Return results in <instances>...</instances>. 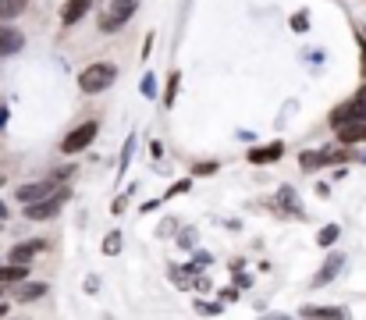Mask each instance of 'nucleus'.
<instances>
[{
  "label": "nucleus",
  "instance_id": "obj_25",
  "mask_svg": "<svg viewBox=\"0 0 366 320\" xmlns=\"http://www.w3.org/2000/svg\"><path fill=\"white\" fill-rule=\"evenodd\" d=\"M178 246H181V249H192V246H196V232H181V235H178Z\"/></svg>",
  "mask_w": 366,
  "mask_h": 320
},
{
  "label": "nucleus",
  "instance_id": "obj_4",
  "mask_svg": "<svg viewBox=\"0 0 366 320\" xmlns=\"http://www.w3.org/2000/svg\"><path fill=\"white\" fill-rule=\"evenodd\" d=\"M97 132H100V125H97V121H85V125H78L75 132H68L65 139H60V153H68V157H72V153H82L89 143L97 139Z\"/></svg>",
  "mask_w": 366,
  "mask_h": 320
},
{
  "label": "nucleus",
  "instance_id": "obj_22",
  "mask_svg": "<svg viewBox=\"0 0 366 320\" xmlns=\"http://www.w3.org/2000/svg\"><path fill=\"white\" fill-rule=\"evenodd\" d=\"M132 150H135V139H125V150H121V164H117V178L125 175V168H128V157H132Z\"/></svg>",
  "mask_w": 366,
  "mask_h": 320
},
{
  "label": "nucleus",
  "instance_id": "obj_20",
  "mask_svg": "<svg viewBox=\"0 0 366 320\" xmlns=\"http://www.w3.org/2000/svg\"><path fill=\"white\" fill-rule=\"evenodd\" d=\"M299 168H302V171H317V168H320V153H302V157H299Z\"/></svg>",
  "mask_w": 366,
  "mask_h": 320
},
{
  "label": "nucleus",
  "instance_id": "obj_17",
  "mask_svg": "<svg viewBox=\"0 0 366 320\" xmlns=\"http://www.w3.org/2000/svg\"><path fill=\"white\" fill-rule=\"evenodd\" d=\"M302 317H345L342 306H302Z\"/></svg>",
  "mask_w": 366,
  "mask_h": 320
},
{
  "label": "nucleus",
  "instance_id": "obj_6",
  "mask_svg": "<svg viewBox=\"0 0 366 320\" xmlns=\"http://www.w3.org/2000/svg\"><path fill=\"white\" fill-rule=\"evenodd\" d=\"M53 189H57L53 178H47V182H28V185H18V189H15V200H18V203H36V200L50 196Z\"/></svg>",
  "mask_w": 366,
  "mask_h": 320
},
{
  "label": "nucleus",
  "instance_id": "obj_3",
  "mask_svg": "<svg viewBox=\"0 0 366 320\" xmlns=\"http://www.w3.org/2000/svg\"><path fill=\"white\" fill-rule=\"evenodd\" d=\"M135 8H139V0H110L107 15H100V29L103 32H117L121 25L135 15Z\"/></svg>",
  "mask_w": 366,
  "mask_h": 320
},
{
  "label": "nucleus",
  "instance_id": "obj_10",
  "mask_svg": "<svg viewBox=\"0 0 366 320\" xmlns=\"http://www.w3.org/2000/svg\"><path fill=\"white\" fill-rule=\"evenodd\" d=\"M47 249V239H28V242H22V246H15L11 249V260L15 264H28L33 256H40Z\"/></svg>",
  "mask_w": 366,
  "mask_h": 320
},
{
  "label": "nucleus",
  "instance_id": "obj_5",
  "mask_svg": "<svg viewBox=\"0 0 366 320\" xmlns=\"http://www.w3.org/2000/svg\"><path fill=\"white\" fill-rule=\"evenodd\" d=\"M345 121H366V86L352 96L349 104L331 111V125H345Z\"/></svg>",
  "mask_w": 366,
  "mask_h": 320
},
{
  "label": "nucleus",
  "instance_id": "obj_12",
  "mask_svg": "<svg viewBox=\"0 0 366 320\" xmlns=\"http://www.w3.org/2000/svg\"><path fill=\"white\" fill-rule=\"evenodd\" d=\"M281 153H285V143H267V146L249 150V160L253 164H274V160H281Z\"/></svg>",
  "mask_w": 366,
  "mask_h": 320
},
{
  "label": "nucleus",
  "instance_id": "obj_31",
  "mask_svg": "<svg viewBox=\"0 0 366 320\" xmlns=\"http://www.w3.org/2000/svg\"><path fill=\"white\" fill-rule=\"evenodd\" d=\"M0 317H8V306L4 303H0Z\"/></svg>",
  "mask_w": 366,
  "mask_h": 320
},
{
  "label": "nucleus",
  "instance_id": "obj_26",
  "mask_svg": "<svg viewBox=\"0 0 366 320\" xmlns=\"http://www.w3.org/2000/svg\"><path fill=\"white\" fill-rule=\"evenodd\" d=\"M292 29H295V32H306V29H310V18H306V15H295V18H292Z\"/></svg>",
  "mask_w": 366,
  "mask_h": 320
},
{
  "label": "nucleus",
  "instance_id": "obj_1",
  "mask_svg": "<svg viewBox=\"0 0 366 320\" xmlns=\"http://www.w3.org/2000/svg\"><path fill=\"white\" fill-rule=\"evenodd\" d=\"M114 79H117V68H114V64H110V61H97V64H89L85 72H78V89L89 93V96H97V93L110 89Z\"/></svg>",
  "mask_w": 366,
  "mask_h": 320
},
{
  "label": "nucleus",
  "instance_id": "obj_18",
  "mask_svg": "<svg viewBox=\"0 0 366 320\" xmlns=\"http://www.w3.org/2000/svg\"><path fill=\"white\" fill-rule=\"evenodd\" d=\"M331 242H338V224H327V228H320V235H317V246L331 249Z\"/></svg>",
  "mask_w": 366,
  "mask_h": 320
},
{
  "label": "nucleus",
  "instance_id": "obj_15",
  "mask_svg": "<svg viewBox=\"0 0 366 320\" xmlns=\"http://www.w3.org/2000/svg\"><path fill=\"white\" fill-rule=\"evenodd\" d=\"M22 278H28V267L25 264H8V267H0V285H15V281H22Z\"/></svg>",
  "mask_w": 366,
  "mask_h": 320
},
{
  "label": "nucleus",
  "instance_id": "obj_13",
  "mask_svg": "<svg viewBox=\"0 0 366 320\" xmlns=\"http://www.w3.org/2000/svg\"><path fill=\"white\" fill-rule=\"evenodd\" d=\"M274 207H285L288 217H306V214H302V203L295 200V189H292V185H285L278 196H274Z\"/></svg>",
  "mask_w": 366,
  "mask_h": 320
},
{
  "label": "nucleus",
  "instance_id": "obj_9",
  "mask_svg": "<svg viewBox=\"0 0 366 320\" xmlns=\"http://www.w3.org/2000/svg\"><path fill=\"white\" fill-rule=\"evenodd\" d=\"M338 128V139L345 146H356V143H366V121H345V125H334Z\"/></svg>",
  "mask_w": 366,
  "mask_h": 320
},
{
  "label": "nucleus",
  "instance_id": "obj_27",
  "mask_svg": "<svg viewBox=\"0 0 366 320\" xmlns=\"http://www.w3.org/2000/svg\"><path fill=\"white\" fill-rule=\"evenodd\" d=\"M142 93H146V96H153V93H157V82H153V75H146V79H142Z\"/></svg>",
  "mask_w": 366,
  "mask_h": 320
},
{
  "label": "nucleus",
  "instance_id": "obj_30",
  "mask_svg": "<svg viewBox=\"0 0 366 320\" xmlns=\"http://www.w3.org/2000/svg\"><path fill=\"white\" fill-rule=\"evenodd\" d=\"M4 217H8V207H4V203H0V221H4Z\"/></svg>",
  "mask_w": 366,
  "mask_h": 320
},
{
  "label": "nucleus",
  "instance_id": "obj_23",
  "mask_svg": "<svg viewBox=\"0 0 366 320\" xmlns=\"http://www.w3.org/2000/svg\"><path fill=\"white\" fill-rule=\"evenodd\" d=\"M189 189H192V182H189V178H181V182H174V185L164 192V200H171V196H181V192H189Z\"/></svg>",
  "mask_w": 366,
  "mask_h": 320
},
{
  "label": "nucleus",
  "instance_id": "obj_8",
  "mask_svg": "<svg viewBox=\"0 0 366 320\" xmlns=\"http://www.w3.org/2000/svg\"><path fill=\"white\" fill-rule=\"evenodd\" d=\"M11 296H15V303H36L40 296H47V285H43V281H25V278H22V281H15V292H11Z\"/></svg>",
  "mask_w": 366,
  "mask_h": 320
},
{
  "label": "nucleus",
  "instance_id": "obj_14",
  "mask_svg": "<svg viewBox=\"0 0 366 320\" xmlns=\"http://www.w3.org/2000/svg\"><path fill=\"white\" fill-rule=\"evenodd\" d=\"M342 264H345V253H331V256H327V264L320 267V274L313 278V285H327L334 274L342 271Z\"/></svg>",
  "mask_w": 366,
  "mask_h": 320
},
{
  "label": "nucleus",
  "instance_id": "obj_7",
  "mask_svg": "<svg viewBox=\"0 0 366 320\" xmlns=\"http://www.w3.org/2000/svg\"><path fill=\"white\" fill-rule=\"evenodd\" d=\"M25 47V36L18 29H11L8 22H0V57H11V54H18Z\"/></svg>",
  "mask_w": 366,
  "mask_h": 320
},
{
  "label": "nucleus",
  "instance_id": "obj_28",
  "mask_svg": "<svg viewBox=\"0 0 366 320\" xmlns=\"http://www.w3.org/2000/svg\"><path fill=\"white\" fill-rule=\"evenodd\" d=\"M125 207H128L125 196H117V200H114V214H125Z\"/></svg>",
  "mask_w": 366,
  "mask_h": 320
},
{
  "label": "nucleus",
  "instance_id": "obj_11",
  "mask_svg": "<svg viewBox=\"0 0 366 320\" xmlns=\"http://www.w3.org/2000/svg\"><path fill=\"white\" fill-rule=\"evenodd\" d=\"M89 8H93V0H68V4L60 8V25H75V22H82Z\"/></svg>",
  "mask_w": 366,
  "mask_h": 320
},
{
  "label": "nucleus",
  "instance_id": "obj_21",
  "mask_svg": "<svg viewBox=\"0 0 366 320\" xmlns=\"http://www.w3.org/2000/svg\"><path fill=\"white\" fill-rule=\"evenodd\" d=\"M103 253H107V256H117V253H121V235H117V232H110V235L103 239Z\"/></svg>",
  "mask_w": 366,
  "mask_h": 320
},
{
  "label": "nucleus",
  "instance_id": "obj_24",
  "mask_svg": "<svg viewBox=\"0 0 366 320\" xmlns=\"http://www.w3.org/2000/svg\"><path fill=\"white\" fill-rule=\"evenodd\" d=\"M213 171H217V160H203V164L192 168V175H213Z\"/></svg>",
  "mask_w": 366,
  "mask_h": 320
},
{
  "label": "nucleus",
  "instance_id": "obj_2",
  "mask_svg": "<svg viewBox=\"0 0 366 320\" xmlns=\"http://www.w3.org/2000/svg\"><path fill=\"white\" fill-rule=\"evenodd\" d=\"M68 200H72V189H53L50 196H43L36 203H25V217L28 221H50V217L60 214V207H65Z\"/></svg>",
  "mask_w": 366,
  "mask_h": 320
},
{
  "label": "nucleus",
  "instance_id": "obj_29",
  "mask_svg": "<svg viewBox=\"0 0 366 320\" xmlns=\"http://www.w3.org/2000/svg\"><path fill=\"white\" fill-rule=\"evenodd\" d=\"M4 125H8V107H0V132H4Z\"/></svg>",
  "mask_w": 366,
  "mask_h": 320
},
{
  "label": "nucleus",
  "instance_id": "obj_16",
  "mask_svg": "<svg viewBox=\"0 0 366 320\" xmlns=\"http://www.w3.org/2000/svg\"><path fill=\"white\" fill-rule=\"evenodd\" d=\"M28 8V0H0V22H15Z\"/></svg>",
  "mask_w": 366,
  "mask_h": 320
},
{
  "label": "nucleus",
  "instance_id": "obj_19",
  "mask_svg": "<svg viewBox=\"0 0 366 320\" xmlns=\"http://www.w3.org/2000/svg\"><path fill=\"white\" fill-rule=\"evenodd\" d=\"M178 82H181V75H178V72H171V79H167V89H164V107H174V93H178Z\"/></svg>",
  "mask_w": 366,
  "mask_h": 320
},
{
  "label": "nucleus",
  "instance_id": "obj_32",
  "mask_svg": "<svg viewBox=\"0 0 366 320\" xmlns=\"http://www.w3.org/2000/svg\"><path fill=\"white\" fill-rule=\"evenodd\" d=\"M0 185H4V178H0Z\"/></svg>",
  "mask_w": 366,
  "mask_h": 320
}]
</instances>
